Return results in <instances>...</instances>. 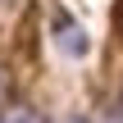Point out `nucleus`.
<instances>
[{"mask_svg":"<svg viewBox=\"0 0 123 123\" xmlns=\"http://www.w3.org/2000/svg\"><path fill=\"white\" fill-rule=\"evenodd\" d=\"M0 123H46V119H41L32 105H9V110L0 114Z\"/></svg>","mask_w":123,"mask_h":123,"instance_id":"f03ea898","label":"nucleus"},{"mask_svg":"<svg viewBox=\"0 0 123 123\" xmlns=\"http://www.w3.org/2000/svg\"><path fill=\"white\" fill-rule=\"evenodd\" d=\"M5 100H9V78L0 73V110H5Z\"/></svg>","mask_w":123,"mask_h":123,"instance_id":"7ed1b4c3","label":"nucleus"},{"mask_svg":"<svg viewBox=\"0 0 123 123\" xmlns=\"http://www.w3.org/2000/svg\"><path fill=\"white\" fill-rule=\"evenodd\" d=\"M55 41H59V50H64V55H73V59H78V55H87V32H82L73 18H64V14L55 18Z\"/></svg>","mask_w":123,"mask_h":123,"instance_id":"f257e3e1","label":"nucleus"},{"mask_svg":"<svg viewBox=\"0 0 123 123\" xmlns=\"http://www.w3.org/2000/svg\"><path fill=\"white\" fill-rule=\"evenodd\" d=\"M105 123H123V105H114V110H110V119Z\"/></svg>","mask_w":123,"mask_h":123,"instance_id":"20e7f679","label":"nucleus"},{"mask_svg":"<svg viewBox=\"0 0 123 123\" xmlns=\"http://www.w3.org/2000/svg\"><path fill=\"white\" fill-rule=\"evenodd\" d=\"M59 123H87V119H82V114H73V119H59Z\"/></svg>","mask_w":123,"mask_h":123,"instance_id":"39448f33","label":"nucleus"}]
</instances>
